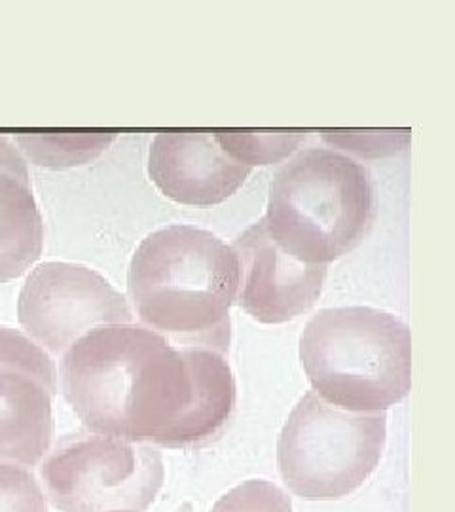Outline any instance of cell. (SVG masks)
Here are the masks:
<instances>
[{
    "instance_id": "1",
    "label": "cell",
    "mask_w": 455,
    "mask_h": 512,
    "mask_svg": "<svg viewBox=\"0 0 455 512\" xmlns=\"http://www.w3.org/2000/svg\"><path fill=\"white\" fill-rule=\"evenodd\" d=\"M61 391L86 429L169 450L219 439L236 412L224 355L177 348L139 325H105L63 353Z\"/></svg>"
},
{
    "instance_id": "2",
    "label": "cell",
    "mask_w": 455,
    "mask_h": 512,
    "mask_svg": "<svg viewBox=\"0 0 455 512\" xmlns=\"http://www.w3.org/2000/svg\"><path fill=\"white\" fill-rule=\"evenodd\" d=\"M237 289L232 245L188 224L146 236L129 264V300L139 319L177 348L224 355L232 342L230 310Z\"/></svg>"
},
{
    "instance_id": "3",
    "label": "cell",
    "mask_w": 455,
    "mask_h": 512,
    "mask_svg": "<svg viewBox=\"0 0 455 512\" xmlns=\"http://www.w3.org/2000/svg\"><path fill=\"white\" fill-rule=\"evenodd\" d=\"M374 219L368 169L334 148H306L275 175L264 222L287 255L328 266L363 243Z\"/></svg>"
},
{
    "instance_id": "4",
    "label": "cell",
    "mask_w": 455,
    "mask_h": 512,
    "mask_svg": "<svg viewBox=\"0 0 455 512\" xmlns=\"http://www.w3.org/2000/svg\"><path fill=\"white\" fill-rule=\"evenodd\" d=\"M300 361L313 393L347 412L378 414L412 387V334L393 313L349 306L311 317Z\"/></svg>"
},
{
    "instance_id": "5",
    "label": "cell",
    "mask_w": 455,
    "mask_h": 512,
    "mask_svg": "<svg viewBox=\"0 0 455 512\" xmlns=\"http://www.w3.org/2000/svg\"><path fill=\"white\" fill-rule=\"evenodd\" d=\"M385 439V412H347L310 391L279 435V471L292 494L302 499H342L376 471Z\"/></svg>"
},
{
    "instance_id": "6",
    "label": "cell",
    "mask_w": 455,
    "mask_h": 512,
    "mask_svg": "<svg viewBox=\"0 0 455 512\" xmlns=\"http://www.w3.org/2000/svg\"><path fill=\"white\" fill-rule=\"evenodd\" d=\"M164 459L150 444L76 431L40 467L46 495L61 512H143L164 484Z\"/></svg>"
},
{
    "instance_id": "7",
    "label": "cell",
    "mask_w": 455,
    "mask_h": 512,
    "mask_svg": "<svg viewBox=\"0 0 455 512\" xmlns=\"http://www.w3.org/2000/svg\"><path fill=\"white\" fill-rule=\"evenodd\" d=\"M19 325L38 348L63 355L90 330L128 325V298L95 270L44 262L27 277L18 300Z\"/></svg>"
},
{
    "instance_id": "8",
    "label": "cell",
    "mask_w": 455,
    "mask_h": 512,
    "mask_svg": "<svg viewBox=\"0 0 455 512\" xmlns=\"http://www.w3.org/2000/svg\"><path fill=\"white\" fill-rule=\"evenodd\" d=\"M57 372L19 330L0 327V461L35 467L54 439Z\"/></svg>"
},
{
    "instance_id": "9",
    "label": "cell",
    "mask_w": 455,
    "mask_h": 512,
    "mask_svg": "<svg viewBox=\"0 0 455 512\" xmlns=\"http://www.w3.org/2000/svg\"><path fill=\"white\" fill-rule=\"evenodd\" d=\"M239 264L237 304L255 321L279 325L310 311L323 293L328 266L304 264L273 241L264 219L232 245Z\"/></svg>"
},
{
    "instance_id": "10",
    "label": "cell",
    "mask_w": 455,
    "mask_h": 512,
    "mask_svg": "<svg viewBox=\"0 0 455 512\" xmlns=\"http://www.w3.org/2000/svg\"><path fill=\"white\" fill-rule=\"evenodd\" d=\"M207 131L158 133L148 154V175L165 198L209 207L232 198L251 175Z\"/></svg>"
},
{
    "instance_id": "11",
    "label": "cell",
    "mask_w": 455,
    "mask_h": 512,
    "mask_svg": "<svg viewBox=\"0 0 455 512\" xmlns=\"http://www.w3.org/2000/svg\"><path fill=\"white\" fill-rule=\"evenodd\" d=\"M44 247V222L29 169L10 139L0 137V283L25 274Z\"/></svg>"
},
{
    "instance_id": "12",
    "label": "cell",
    "mask_w": 455,
    "mask_h": 512,
    "mask_svg": "<svg viewBox=\"0 0 455 512\" xmlns=\"http://www.w3.org/2000/svg\"><path fill=\"white\" fill-rule=\"evenodd\" d=\"M116 139L112 133L93 135H29L18 137L21 150L35 164L50 169L84 165L95 160Z\"/></svg>"
},
{
    "instance_id": "13",
    "label": "cell",
    "mask_w": 455,
    "mask_h": 512,
    "mask_svg": "<svg viewBox=\"0 0 455 512\" xmlns=\"http://www.w3.org/2000/svg\"><path fill=\"white\" fill-rule=\"evenodd\" d=\"M215 139L239 164L270 165L289 158L306 141L302 133L215 131Z\"/></svg>"
},
{
    "instance_id": "14",
    "label": "cell",
    "mask_w": 455,
    "mask_h": 512,
    "mask_svg": "<svg viewBox=\"0 0 455 512\" xmlns=\"http://www.w3.org/2000/svg\"><path fill=\"white\" fill-rule=\"evenodd\" d=\"M211 512H292V501L268 480H249L222 495Z\"/></svg>"
},
{
    "instance_id": "15",
    "label": "cell",
    "mask_w": 455,
    "mask_h": 512,
    "mask_svg": "<svg viewBox=\"0 0 455 512\" xmlns=\"http://www.w3.org/2000/svg\"><path fill=\"white\" fill-rule=\"evenodd\" d=\"M0 512H46V495L25 467L0 461Z\"/></svg>"
},
{
    "instance_id": "16",
    "label": "cell",
    "mask_w": 455,
    "mask_h": 512,
    "mask_svg": "<svg viewBox=\"0 0 455 512\" xmlns=\"http://www.w3.org/2000/svg\"><path fill=\"white\" fill-rule=\"evenodd\" d=\"M323 141H327L332 147L336 145L347 152L374 158V156H387V154H395L397 150H402L408 145L410 137L408 135L364 133V135H323Z\"/></svg>"
},
{
    "instance_id": "17",
    "label": "cell",
    "mask_w": 455,
    "mask_h": 512,
    "mask_svg": "<svg viewBox=\"0 0 455 512\" xmlns=\"http://www.w3.org/2000/svg\"><path fill=\"white\" fill-rule=\"evenodd\" d=\"M118 512H129V511H118Z\"/></svg>"
}]
</instances>
